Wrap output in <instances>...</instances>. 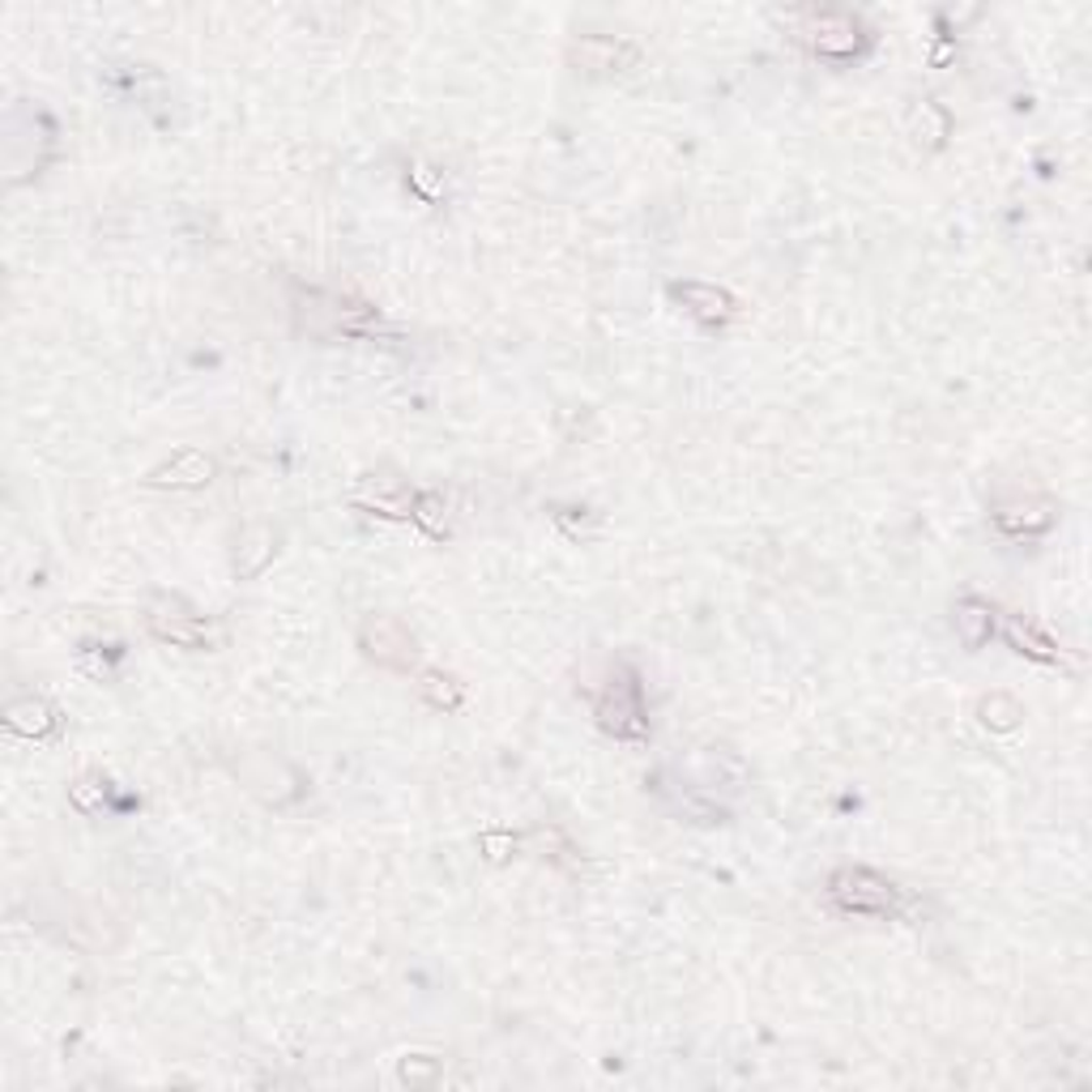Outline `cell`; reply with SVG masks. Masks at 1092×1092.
<instances>
[{"instance_id":"obj_1","label":"cell","mask_w":1092,"mask_h":1092,"mask_svg":"<svg viewBox=\"0 0 1092 1092\" xmlns=\"http://www.w3.org/2000/svg\"><path fill=\"white\" fill-rule=\"evenodd\" d=\"M832 896L853 913H887L896 900V887L875 870H841L832 879Z\"/></svg>"},{"instance_id":"obj_2","label":"cell","mask_w":1092,"mask_h":1092,"mask_svg":"<svg viewBox=\"0 0 1092 1092\" xmlns=\"http://www.w3.org/2000/svg\"><path fill=\"white\" fill-rule=\"evenodd\" d=\"M150 628H154V636H159V640L189 645V649H197V645H206V640H210V628H206L197 615H189L180 602H159V606L150 610Z\"/></svg>"},{"instance_id":"obj_3","label":"cell","mask_w":1092,"mask_h":1092,"mask_svg":"<svg viewBox=\"0 0 1092 1092\" xmlns=\"http://www.w3.org/2000/svg\"><path fill=\"white\" fill-rule=\"evenodd\" d=\"M363 645H368V653L376 657V662H385V666H406L410 657H414V640L406 636V628L397 623V619H368V628H363Z\"/></svg>"},{"instance_id":"obj_4","label":"cell","mask_w":1092,"mask_h":1092,"mask_svg":"<svg viewBox=\"0 0 1092 1092\" xmlns=\"http://www.w3.org/2000/svg\"><path fill=\"white\" fill-rule=\"evenodd\" d=\"M602 721L615 730V734H640L645 721H640V700L632 691V683H615L602 700Z\"/></svg>"},{"instance_id":"obj_5","label":"cell","mask_w":1092,"mask_h":1092,"mask_svg":"<svg viewBox=\"0 0 1092 1092\" xmlns=\"http://www.w3.org/2000/svg\"><path fill=\"white\" fill-rule=\"evenodd\" d=\"M815 48L824 56H845V52L858 48V27L849 18H841V14H828V18L815 22Z\"/></svg>"},{"instance_id":"obj_6","label":"cell","mask_w":1092,"mask_h":1092,"mask_svg":"<svg viewBox=\"0 0 1092 1092\" xmlns=\"http://www.w3.org/2000/svg\"><path fill=\"white\" fill-rule=\"evenodd\" d=\"M214 474V461L201 453H180L167 470H159V483H176V487H197Z\"/></svg>"},{"instance_id":"obj_7","label":"cell","mask_w":1092,"mask_h":1092,"mask_svg":"<svg viewBox=\"0 0 1092 1092\" xmlns=\"http://www.w3.org/2000/svg\"><path fill=\"white\" fill-rule=\"evenodd\" d=\"M10 726L22 734H44L52 726V713L39 700H22V704H10Z\"/></svg>"},{"instance_id":"obj_8","label":"cell","mask_w":1092,"mask_h":1092,"mask_svg":"<svg viewBox=\"0 0 1092 1092\" xmlns=\"http://www.w3.org/2000/svg\"><path fill=\"white\" fill-rule=\"evenodd\" d=\"M956 628H960L964 645H981V640L990 636V610H985V606H977V602H968V606L956 615Z\"/></svg>"},{"instance_id":"obj_9","label":"cell","mask_w":1092,"mask_h":1092,"mask_svg":"<svg viewBox=\"0 0 1092 1092\" xmlns=\"http://www.w3.org/2000/svg\"><path fill=\"white\" fill-rule=\"evenodd\" d=\"M679 295L683 299H700V308H696V316H708V321H721L726 312H730V299L721 295V291H713V287H679Z\"/></svg>"},{"instance_id":"obj_10","label":"cell","mask_w":1092,"mask_h":1092,"mask_svg":"<svg viewBox=\"0 0 1092 1092\" xmlns=\"http://www.w3.org/2000/svg\"><path fill=\"white\" fill-rule=\"evenodd\" d=\"M1011 640H1015V645H1028V653H1037V657H1058L1054 640H1045L1032 623H1020V619H1015V623H1011Z\"/></svg>"}]
</instances>
